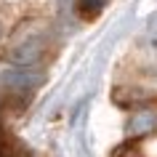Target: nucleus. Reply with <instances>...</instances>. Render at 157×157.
<instances>
[{"label": "nucleus", "instance_id": "obj_1", "mask_svg": "<svg viewBox=\"0 0 157 157\" xmlns=\"http://www.w3.org/2000/svg\"><path fill=\"white\" fill-rule=\"evenodd\" d=\"M45 48H48V21L29 16L13 27L8 45H6V59L19 69H27L45 56Z\"/></svg>", "mask_w": 157, "mask_h": 157}, {"label": "nucleus", "instance_id": "obj_2", "mask_svg": "<svg viewBox=\"0 0 157 157\" xmlns=\"http://www.w3.org/2000/svg\"><path fill=\"white\" fill-rule=\"evenodd\" d=\"M128 139H144V136H152L157 131V109L152 107H136V112L128 120Z\"/></svg>", "mask_w": 157, "mask_h": 157}, {"label": "nucleus", "instance_id": "obj_3", "mask_svg": "<svg viewBox=\"0 0 157 157\" xmlns=\"http://www.w3.org/2000/svg\"><path fill=\"white\" fill-rule=\"evenodd\" d=\"M112 101H115L117 107L123 109H136V107H144V104H149L152 101V93L141 91V88H136V85H120V88H115V93H112Z\"/></svg>", "mask_w": 157, "mask_h": 157}, {"label": "nucleus", "instance_id": "obj_4", "mask_svg": "<svg viewBox=\"0 0 157 157\" xmlns=\"http://www.w3.org/2000/svg\"><path fill=\"white\" fill-rule=\"evenodd\" d=\"M109 0H75V11L77 16L85 19V21H93V19L101 16V11L107 8Z\"/></svg>", "mask_w": 157, "mask_h": 157}, {"label": "nucleus", "instance_id": "obj_5", "mask_svg": "<svg viewBox=\"0 0 157 157\" xmlns=\"http://www.w3.org/2000/svg\"><path fill=\"white\" fill-rule=\"evenodd\" d=\"M112 157H144V152H141V147H139V139H128L125 144H120V147L112 152Z\"/></svg>", "mask_w": 157, "mask_h": 157}, {"label": "nucleus", "instance_id": "obj_6", "mask_svg": "<svg viewBox=\"0 0 157 157\" xmlns=\"http://www.w3.org/2000/svg\"><path fill=\"white\" fill-rule=\"evenodd\" d=\"M141 45L147 51H152V53H157V19L147 24V29L141 35Z\"/></svg>", "mask_w": 157, "mask_h": 157}, {"label": "nucleus", "instance_id": "obj_7", "mask_svg": "<svg viewBox=\"0 0 157 157\" xmlns=\"http://www.w3.org/2000/svg\"><path fill=\"white\" fill-rule=\"evenodd\" d=\"M3 136H6V131H3V125H0V139H3Z\"/></svg>", "mask_w": 157, "mask_h": 157}, {"label": "nucleus", "instance_id": "obj_8", "mask_svg": "<svg viewBox=\"0 0 157 157\" xmlns=\"http://www.w3.org/2000/svg\"><path fill=\"white\" fill-rule=\"evenodd\" d=\"M0 32H3V21H0Z\"/></svg>", "mask_w": 157, "mask_h": 157}]
</instances>
